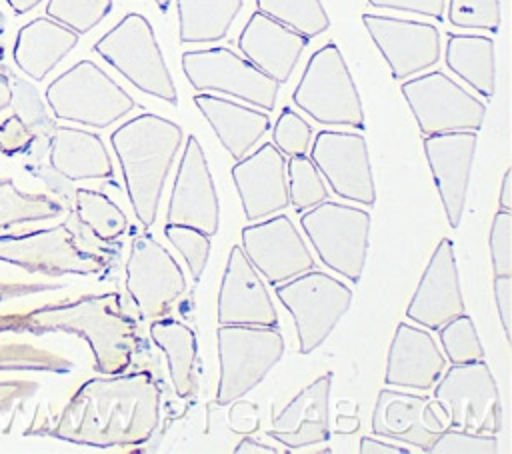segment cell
Listing matches in <instances>:
<instances>
[{
    "mask_svg": "<svg viewBox=\"0 0 512 454\" xmlns=\"http://www.w3.org/2000/svg\"><path fill=\"white\" fill-rule=\"evenodd\" d=\"M158 422L160 386L150 372L140 370L86 380L52 424H30L24 434L94 448H126L146 444Z\"/></svg>",
    "mask_w": 512,
    "mask_h": 454,
    "instance_id": "obj_1",
    "label": "cell"
},
{
    "mask_svg": "<svg viewBox=\"0 0 512 454\" xmlns=\"http://www.w3.org/2000/svg\"><path fill=\"white\" fill-rule=\"evenodd\" d=\"M68 332L82 336L100 374H120L142 348L136 320L124 310L116 292L88 294L68 302H52L26 312L0 314V334Z\"/></svg>",
    "mask_w": 512,
    "mask_h": 454,
    "instance_id": "obj_2",
    "label": "cell"
},
{
    "mask_svg": "<svg viewBox=\"0 0 512 454\" xmlns=\"http://www.w3.org/2000/svg\"><path fill=\"white\" fill-rule=\"evenodd\" d=\"M182 140L180 124L150 112L138 114L110 134L132 210L144 228L156 220L162 188Z\"/></svg>",
    "mask_w": 512,
    "mask_h": 454,
    "instance_id": "obj_3",
    "label": "cell"
},
{
    "mask_svg": "<svg viewBox=\"0 0 512 454\" xmlns=\"http://www.w3.org/2000/svg\"><path fill=\"white\" fill-rule=\"evenodd\" d=\"M46 102L58 120L106 128L136 108L134 98L92 60H80L46 88Z\"/></svg>",
    "mask_w": 512,
    "mask_h": 454,
    "instance_id": "obj_4",
    "label": "cell"
},
{
    "mask_svg": "<svg viewBox=\"0 0 512 454\" xmlns=\"http://www.w3.org/2000/svg\"><path fill=\"white\" fill-rule=\"evenodd\" d=\"M292 100L318 124L358 130L366 126L358 88L334 42L324 44L310 56Z\"/></svg>",
    "mask_w": 512,
    "mask_h": 454,
    "instance_id": "obj_5",
    "label": "cell"
},
{
    "mask_svg": "<svg viewBox=\"0 0 512 454\" xmlns=\"http://www.w3.org/2000/svg\"><path fill=\"white\" fill-rule=\"evenodd\" d=\"M92 50L114 66L140 92L178 104L176 84L170 76L152 24L138 12H128L108 30Z\"/></svg>",
    "mask_w": 512,
    "mask_h": 454,
    "instance_id": "obj_6",
    "label": "cell"
},
{
    "mask_svg": "<svg viewBox=\"0 0 512 454\" xmlns=\"http://www.w3.org/2000/svg\"><path fill=\"white\" fill-rule=\"evenodd\" d=\"M220 378L214 404L226 406L242 398L276 366L284 354L278 326L218 324Z\"/></svg>",
    "mask_w": 512,
    "mask_h": 454,
    "instance_id": "obj_7",
    "label": "cell"
},
{
    "mask_svg": "<svg viewBox=\"0 0 512 454\" xmlns=\"http://www.w3.org/2000/svg\"><path fill=\"white\" fill-rule=\"evenodd\" d=\"M0 260L20 266L30 274L40 272L46 276H86L108 268V258L82 246L78 232L68 220L52 228L0 236Z\"/></svg>",
    "mask_w": 512,
    "mask_h": 454,
    "instance_id": "obj_8",
    "label": "cell"
},
{
    "mask_svg": "<svg viewBox=\"0 0 512 454\" xmlns=\"http://www.w3.org/2000/svg\"><path fill=\"white\" fill-rule=\"evenodd\" d=\"M300 224L320 260L358 284L368 254L370 214L356 206L324 200L300 212Z\"/></svg>",
    "mask_w": 512,
    "mask_h": 454,
    "instance_id": "obj_9",
    "label": "cell"
},
{
    "mask_svg": "<svg viewBox=\"0 0 512 454\" xmlns=\"http://www.w3.org/2000/svg\"><path fill=\"white\" fill-rule=\"evenodd\" d=\"M276 296L294 318L300 354L316 350L352 304V290L320 270L276 284Z\"/></svg>",
    "mask_w": 512,
    "mask_h": 454,
    "instance_id": "obj_10",
    "label": "cell"
},
{
    "mask_svg": "<svg viewBox=\"0 0 512 454\" xmlns=\"http://www.w3.org/2000/svg\"><path fill=\"white\" fill-rule=\"evenodd\" d=\"M434 398L446 410L450 428L494 436L502 428L498 384L484 358L444 368Z\"/></svg>",
    "mask_w": 512,
    "mask_h": 454,
    "instance_id": "obj_11",
    "label": "cell"
},
{
    "mask_svg": "<svg viewBox=\"0 0 512 454\" xmlns=\"http://www.w3.org/2000/svg\"><path fill=\"white\" fill-rule=\"evenodd\" d=\"M182 70L196 92H222L264 112L276 106L280 84L226 46L184 52Z\"/></svg>",
    "mask_w": 512,
    "mask_h": 454,
    "instance_id": "obj_12",
    "label": "cell"
},
{
    "mask_svg": "<svg viewBox=\"0 0 512 454\" xmlns=\"http://www.w3.org/2000/svg\"><path fill=\"white\" fill-rule=\"evenodd\" d=\"M422 136L474 130L486 118V104L440 70L404 80L400 86Z\"/></svg>",
    "mask_w": 512,
    "mask_h": 454,
    "instance_id": "obj_13",
    "label": "cell"
},
{
    "mask_svg": "<svg viewBox=\"0 0 512 454\" xmlns=\"http://www.w3.org/2000/svg\"><path fill=\"white\" fill-rule=\"evenodd\" d=\"M126 290L144 318H160L186 290V278L172 254L152 236L142 234L132 240Z\"/></svg>",
    "mask_w": 512,
    "mask_h": 454,
    "instance_id": "obj_14",
    "label": "cell"
},
{
    "mask_svg": "<svg viewBox=\"0 0 512 454\" xmlns=\"http://www.w3.org/2000/svg\"><path fill=\"white\" fill-rule=\"evenodd\" d=\"M310 160L338 196L368 206L376 202L368 144L362 134L320 130L312 140Z\"/></svg>",
    "mask_w": 512,
    "mask_h": 454,
    "instance_id": "obj_15",
    "label": "cell"
},
{
    "mask_svg": "<svg viewBox=\"0 0 512 454\" xmlns=\"http://www.w3.org/2000/svg\"><path fill=\"white\" fill-rule=\"evenodd\" d=\"M362 24L390 66L394 80H406L440 60V32L430 22L362 14Z\"/></svg>",
    "mask_w": 512,
    "mask_h": 454,
    "instance_id": "obj_16",
    "label": "cell"
},
{
    "mask_svg": "<svg viewBox=\"0 0 512 454\" xmlns=\"http://www.w3.org/2000/svg\"><path fill=\"white\" fill-rule=\"evenodd\" d=\"M242 252L274 286L316 266L304 238L288 216H272L270 220L244 226Z\"/></svg>",
    "mask_w": 512,
    "mask_h": 454,
    "instance_id": "obj_17",
    "label": "cell"
},
{
    "mask_svg": "<svg viewBox=\"0 0 512 454\" xmlns=\"http://www.w3.org/2000/svg\"><path fill=\"white\" fill-rule=\"evenodd\" d=\"M166 220L168 224L196 228L208 236H214L218 230V196L204 150L194 134H190L184 144Z\"/></svg>",
    "mask_w": 512,
    "mask_h": 454,
    "instance_id": "obj_18",
    "label": "cell"
},
{
    "mask_svg": "<svg viewBox=\"0 0 512 454\" xmlns=\"http://www.w3.org/2000/svg\"><path fill=\"white\" fill-rule=\"evenodd\" d=\"M446 428V410L434 396H416L392 388L378 392L372 414V432L376 436L392 438L426 452Z\"/></svg>",
    "mask_w": 512,
    "mask_h": 454,
    "instance_id": "obj_19",
    "label": "cell"
},
{
    "mask_svg": "<svg viewBox=\"0 0 512 454\" xmlns=\"http://www.w3.org/2000/svg\"><path fill=\"white\" fill-rule=\"evenodd\" d=\"M476 144L478 132L474 130L424 136V154L452 228H458L464 212Z\"/></svg>",
    "mask_w": 512,
    "mask_h": 454,
    "instance_id": "obj_20",
    "label": "cell"
},
{
    "mask_svg": "<svg viewBox=\"0 0 512 454\" xmlns=\"http://www.w3.org/2000/svg\"><path fill=\"white\" fill-rule=\"evenodd\" d=\"M232 180L244 214L252 222L286 210L290 204L286 156L272 142H266L256 152L236 160L232 166Z\"/></svg>",
    "mask_w": 512,
    "mask_h": 454,
    "instance_id": "obj_21",
    "label": "cell"
},
{
    "mask_svg": "<svg viewBox=\"0 0 512 454\" xmlns=\"http://www.w3.org/2000/svg\"><path fill=\"white\" fill-rule=\"evenodd\" d=\"M464 312L466 306L458 280L454 244L450 238H442L416 286L406 316L426 330H438Z\"/></svg>",
    "mask_w": 512,
    "mask_h": 454,
    "instance_id": "obj_22",
    "label": "cell"
},
{
    "mask_svg": "<svg viewBox=\"0 0 512 454\" xmlns=\"http://www.w3.org/2000/svg\"><path fill=\"white\" fill-rule=\"evenodd\" d=\"M218 324L278 326V314L262 284L258 270L250 264L242 248L230 250L228 264L218 292Z\"/></svg>",
    "mask_w": 512,
    "mask_h": 454,
    "instance_id": "obj_23",
    "label": "cell"
},
{
    "mask_svg": "<svg viewBox=\"0 0 512 454\" xmlns=\"http://www.w3.org/2000/svg\"><path fill=\"white\" fill-rule=\"evenodd\" d=\"M306 46V36L262 14L260 10L252 12L238 36V48L244 58L278 84L288 82Z\"/></svg>",
    "mask_w": 512,
    "mask_h": 454,
    "instance_id": "obj_24",
    "label": "cell"
},
{
    "mask_svg": "<svg viewBox=\"0 0 512 454\" xmlns=\"http://www.w3.org/2000/svg\"><path fill=\"white\" fill-rule=\"evenodd\" d=\"M332 372L318 376L302 388L278 414L270 418L268 436L284 444L288 450L324 444L330 436L328 400L332 388Z\"/></svg>",
    "mask_w": 512,
    "mask_h": 454,
    "instance_id": "obj_25",
    "label": "cell"
},
{
    "mask_svg": "<svg viewBox=\"0 0 512 454\" xmlns=\"http://www.w3.org/2000/svg\"><path fill=\"white\" fill-rule=\"evenodd\" d=\"M446 368V356L424 328L400 322L390 350L384 382L412 390H430Z\"/></svg>",
    "mask_w": 512,
    "mask_h": 454,
    "instance_id": "obj_26",
    "label": "cell"
},
{
    "mask_svg": "<svg viewBox=\"0 0 512 454\" xmlns=\"http://www.w3.org/2000/svg\"><path fill=\"white\" fill-rule=\"evenodd\" d=\"M48 164L66 180H102L114 174L102 138L70 126H54L48 136Z\"/></svg>",
    "mask_w": 512,
    "mask_h": 454,
    "instance_id": "obj_27",
    "label": "cell"
},
{
    "mask_svg": "<svg viewBox=\"0 0 512 454\" xmlns=\"http://www.w3.org/2000/svg\"><path fill=\"white\" fill-rule=\"evenodd\" d=\"M194 104L234 160H242L270 128V116L266 112L212 96L210 92L196 94Z\"/></svg>",
    "mask_w": 512,
    "mask_h": 454,
    "instance_id": "obj_28",
    "label": "cell"
},
{
    "mask_svg": "<svg viewBox=\"0 0 512 454\" xmlns=\"http://www.w3.org/2000/svg\"><path fill=\"white\" fill-rule=\"evenodd\" d=\"M78 36L74 30L64 24L40 16L24 24L12 48V58L16 66L30 76L32 80H44L48 72L78 44Z\"/></svg>",
    "mask_w": 512,
    "mask_h": 454,
    "instance_id": "obj_29",
    "label": "cell"
},
{
    "mask_svg": "<svg viewBox=\"0 0 512 454\" xmlns=\"http://www.w3.org/2000/svg\"><path fill=\"white\" fill-rule=\"evenodd\" d=\"M444 60L448 70L470 84L480 96L492 98L496 90L494 40L482 34H448Z\"/></svg>",
    "mask_w": 512,
    "mask_h": 454,
    "instance_id": "obj_30",
    "label": "cell"
},
{
    "mask_svg": "<svg viewBox=\"0 0 512 454\" xmlns=\"http://www.w3.org/2000/svg\"><path fill=\"white\" fill-rule=\"evenodd\" d=\"M150 336L158 348L166 354L168 372L176 396L190 398L196 390V334L184 322L172 318L154 320L150 326Z\"/></svg>",
    "mask_w": 512,
    "mask_h": 454,
    "instance_id": "obj_31",
    "label": "cell"
},
{
    "mask_svg": "<svg viewBox=\"0 0 512 454\" xmlns=\"http://www.w3.org/2000/svg\"><path fill=\"white\" fill-rule=\"evenodd\" d=\"M178 38L182 44H206L222 40L244 0H176Z\"/></svg>",
    "mask_w": 512,
    "mask_h": 454,
    "instance_id": "obj_32",
    "label": "cell"
},
{
    "mask_svg": "<svg viewBox=\"0 0 512 454\" xmlns=\"http://www.w3.org/2000/svg\"><path fill=\"white\" fill-rule=\"evenodd\" d=\"M74 216L100 242H114L128 230L126 214L106 194L90 188L74 192Z\"/></svg>",
    "mask_w": 512,
    "mask_h": 454,
    "instance_id": "obj_33",
    "label": "cell"
},
{
    "mask_svg": "<svg viewBox=\"0 0 512 454\" xmlns=\"http://www.w3.org/2000/svg\"><path fill=\"white\" fill-rule=\"evenodd\" d=\"M62 210L64 206L58 200L38 192H24L12 178H0V230L56 218Z\"/></svg>",
    "mask_w": 512,
    "mask_h": 454,
    "instance_id": "obj_34",
    "label": "cell"
},
{
    "mask_svg": "<svg viewBox=\"0 0 512 454\" xmlns=\"http://www.w3.org/2000/svg\"><path fill=\"white\" fill-rule=\"evenodd\" d=\"M256 10L308 40L326 32L330 26V18L320 0H256Z\"/></svg>",
    "mask_w": 512,
    "mask_h": 454,
    "instance_id": "obj_35",
    "label": "cell"
},
{
    "mask_svg": "<svg viewBox=\"0 0 512 454\" xmlns=\"http://www.w3.org/2000/svg\"><path fill=\"white\" fill-rule=\"evenodd\" d=\"M286 174H288V194L290 204L304 212L324 200H328V188L322 180V174L310 160V156H290L286 160Z\"/></svg>",
    "mask_w": 512,
    "mask_h": 454,
    "instance_id": "obj_36",
    "label": "cell"
},
{
    "mask_svg": "<svg viewBox=\"0 0 512 454\" xmlns=\"http://www.w3.org/2000/svg\"><path fill=\"white\" fill-rule=\"evenodd\" d=\"M72 362L24 342H0V372H66Z\"/></svg>",
    "mask_w": 512,
    "mask_h": 454,
    "instance_id": "obj_37",
    "label": "cell"
},
{
    "mask_svg": "<svg viewBox=\"0 0 512 454\" xmlns=\"http://www.w3.org/2000/svg\"><path fill=\"white\" fill-rule=\"evenodd\" d=\"M440 330V342L450 364H466L484 358L480 336L474 328L472 318L464 312L448 320Z\"/></svg>",
    "mask_w": 512,
    "mask_h": 454,
    "instance_id": "obj_38",
    "label": "cell"
},
{
    "mask_svg": "<svg viewBox=\"0 0 512 454\" xmlns=\"http://www.w3.org/2000/svg\"><path fill=\"white\" fill-rule=\"evenodd\" d=\"M112 10V0H48L46 16L74 30L86 34L98 26Z\"/></svg>",
    "mask_w": 512,
    "mask_h": 454,
    "instance_id": "obj_39",
    "label": "cell"
},
{
    "mask_svg": "<svg viewBox=\"0 0 512 454\" xmlns=\"http://www.w3.org/2000/svg\"><path fill=\"white\" fill-rule=\"evenodd\" d=\"M448 22L456 28L498 32L502 14L500 0H448Z\"/></svg>",
    "mask_w": 512,
    "mask_h": 454,
    "instance_id": "obj_40",
    "label": "cell"
},
{
    "mask_svg": "<svg viewBox=\"0 0 512 454\" xmlns=\"http://www.w3.org/2000/svg\"><path fill=\"white\" fill-rule=\"evenodd\" d=\"M164 234L170 240V244L184 256L192 280L198 282L210 256V236L182 224H166Z\"/></svg>",
    "mask_w": 512,
    "mask_h": 454,
    "instance_id": "obj_41",
    "label": "cell"
},
{
    "mask_svg": "<svg viewBox=\"0 0 512 454\" xmlns=\"http://www.w3.org/2000/svg\"><path fill=\"white\" fill-rule=\"evenodd\" d=\"M312 142V126L292 108H282L274 128H272V144L284 156H302L308 154Z\"/></svg>",
    "mask_w": 512,
    "mask_h": 454,
    "instance_id": "obj_42",
    "label": "cell"
},
{
    "mask_svg": "<svg viewBox=\"0 0 512 454\" xmlns=\"http://www.w3.org/2000/svg\"><path fill=\"white\" fill-rule=\"evenodd\" d=\"M8 76H10V88H12L10 106H14L16 114L34 130L36 138L38 136L48 138L56 124L48 118V114L44 110V104L38 98L36 88L32 84L20 80V78H14L12 74H8Z\"/></svg>",
    "mask_w": 512,
    "mask_h": 454,
    "instance_id": "obj_43",
    "label": "cell"
},
{
    "mask_svg": "<svg viewBox=\"0 0 512 454\" xmlns=\"http://www.w3.org/2000/svg\"><path fill=\"white\" fill-rule=\"evenodd\" d=\"M430 454H498V440L494 434H474L458 428H446L428 446Z\"/></svg>",
    "mask_w": 512,
    "mask_h": 454,
    "instance_id": "obj_44",
    "label": "cell"
},
{
    "mask_svg": "<svg viewBox=\"0 0 512 454\" xmlns=\"http://www.w3.org/2000/svg\"><path fill=\"white\" fill-rule=\"evenodd\" d=\"M490 256L494 276H512V212L498 210L490 226Z\"/></svg>",
    "mask_w": 512,
    "mask_h": 454,
    "instance_id": "obj_45",
    "label": "cell"
},
{
    "mask_svg": "<svg viewBox=\"0 0 512 454\" xmlns=\"http://www.w3.org/2000/svg\"><path fill=\"white\" fill-rule=\"evenodd\" d=\"M34 142H36L34 130L18 114L8 116L0 124V152L8 156L28 152Z\"/></svg>",
    "mask_w": 512,
    "mask_h": 454,
    "instance_id": "obj_46",
    "label": "cell"
},
{
    "mask_svg": "<svg viewBox=\"0 0 512 454\" xmlns=\"http://www.w3.org/2000/svg\"><path fill=\"white\" fill-rule=\"evenodd\" d=\"M368 4L374 8L432 16L438 22H442L446 16V0H368Z\"/></svg>",
    "mask_w": 512,
    "mask_h": 454,
    "instance_id": "obj_47",
    "label": "cell"
},
{
    "mask_svg": "<svg viewBox=\"0 0 512 454\" xmlns=\"http://www.w3.org/2000/svg\"><path fill=\"white\" fill-rule=\"evenodd\" d=\"M38 390L32 380H0V416L10 412L16 404L26 402Z\"/></svg>",
    "mask_w": 512,
    "mask_h": 454,
    "instance_id": "obj_48",
    "label": "cell"
},
{
    "mask_svg": "<svg viewBox=\"0 0 512 454\" xmlns=\"http://www.w3.org/2000/svg\"><path fill=\"white\" fill-rule=\"evenodd\" d=\"M494 300L506 340H512V276H494Z\"/></svg>",
    "mask_w": 512,
    "mask_h": 454,
    "instance_id": "obj_49",
    "label": "cell"
},
{
    "mask_svg": "<svg viewBox=\"0 0 512 454\" xmlns=\"http://www.w3.org/2000/svg\"><path fill=\"white\" fill-rule=\"evenodd\" d=\"M58 288L56 284H38V282H0V302L44 292V290H54Z\"/></svg>",
    "mask_w": 512,
    "mask_h": 454,
    "instance_id": "obj_50",
    "label": "cell"
},
{
    "mask_svg": "<svg viewBox=\"0 0 512 454\" xmlns=\"http://www.w3.org/2000/svg\"><path fill=\"white\" fill-rule=\"evenodd\" d=\"M410 450L400 444H388L384 440H376L370 436H364L360 440V454H408Z\"/></svg>",
    "mask_w": 512,
    "mask_h": 454,
    "instance_id": "obj_51",
    "label": "cell"
},
{
    "mask_svg": "<svg viewBox=\"0 0 512 454\" xmlns=\"http://www.w3.org/2000/svg\"><path fill=\"white\" fill-rule=\"evenodd\" d=\"M280 450L274 446H266L254 438H242L234 448V454H278Z\"/></svg>",
    "mask_w": 512,
    "mask_h": 454,
    "instance_id": "obj_52",
    "label": "cell"
},
{
    "mask_svg": "<svg viewBox=\"0 0 512 454\" xmlns=\"http://www.w3.org/2000/svg\"><path fill=\"white\" fill-rule=\"evenodd\" d=\"M498 202H500V210L512 212V168H508V170L504 172Z\"/></svg>",
    "mask_w": 512,
    "mask_h": 454,
    "instance_id": "obj_53",
    "label": "cell"
},
{
    "mask_svg": "<svg viewBox=\"0 0 512 454\" xmlns=\"http://www.w3.org/2000/svg\"><path fill=\"white\" fill-rule=\"evenodd\" d=\"M12 102V88H10V76L6 72H0V112H4Z\"/></svg>",
    "mask_w": 512,
    "mask_h": 454,
    "instance_id": "obj_54",
    "label": "cell"
},
{
    "mask_svg": "<svg viewBox=\"0 0 512 454\" xmlns=\"http://www.w3.org/2000/svg\"><path fill=\"white\" fill-rule=\"evenodd\" d=\"M6 2L14 10V14H26L40 4V0H6Z\"/></svg>",
    "mask_w": 512,
    "mask_h": 454,
    "instance_id": "obj_55",
    "label": "cell"
},
{
    "mask_svg": "<svg viewBox=\"0 0 512 454\" xmlns=\"http://www.w3.org/2000/svg\"><path fill=\"white\" fill-rule=\"evenodd\" d=\"M2 36H4V16H2V12H0V60H2V56H4V46H2Z\"/></svg>",
    "mask_w": 512,
    "mask_h": 454,
    "instance_id": "obj_56",
    "label": "cell"
},
{
    "mask_svg": "<svg viewBox=\"0 0 512 454\" xmlns=\"http://www.w3.org/2000/svg\"><path fill=\"white\" fill-rule=\"evenodd\" d=\"M154 2H156V6L160 8V12H166L168 6H170V0H154Z\"/></svg>",
    "mask_w": 512,
    "mask_h": 454,
    "instance_id": "obj_57",
    "label": "cell"
}]
</instances>
